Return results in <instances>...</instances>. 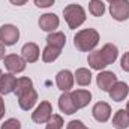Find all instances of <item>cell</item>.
Listing matches in <instances>:
<instances>
[{"mask_svg":"<svg viewBox=\"0 0 129 129\" xmlns=\"http://www.w3.org/2000/svg\"><path fill=\"white\" fill-rule=\"evenodd\" d=\"M5 66L11 74H20L26 69V60L18 54H8L5 59Z\"/></svg>","mask_w":129,"mask_h":129,"instance_id":"ba28073f","label":"cell"},{"mask_svg":"<svg viewBox=\"0 0 129 129\" xmlns=\"http://www.w3.org/2000/svg\"><path fill=\"white\" fill-rule=\"evenodd\" d=\"M99 44V33L95 29H84L75 35L74 38V45L78 51L81 53H89L93 51Z\"/></svg>","mask_w":129,"mask_h":129,"instance_id":"3957f363","label":"cell"},{"mask_svg":"<svg viewBox=\"0 0 129 129\" xmlns=\"http://www.w3.org/2000/svg\"><path fill=\"white\" fill-rule=\"evenodd\" d=\"M12 5H15V6H23V5H26L27 3V0H9Z\"/></svg>","mask_w":129,"mask_h":129,"instance_id":"f1b7e54d","label":"cell"},{"mask_svg":"<svg viewBox=\"0 0 129 129\" xmlns=\"http://www.w3.org/2000/svg\"><path fill=\"white\" fill-rule=\"evenodd\" d=\"M66 129H89L81 120H71L69 123H68V126Z\"/></svg>","mask_w":129,"mask_h":129,"instance_id":"d4e9b609","label":"cell"},{"mask_svg":"<svg viewBox=\"0 0 129 129\" xmlns=\"http://www.w3.org/2000/svg\"><path fill=\"white\" fill-rule=\"evenodd\" d=\"M120 66H122V69H123L125 72H129V51H128V53H125V54L122 56Z\"/></svg>","mask_w":129,"mask_h":129,"instance_id":"484cf974","label":"cell"},{"mask_svg":"<svg viewBox=\"0 0 129 129\" xmlns=\"http://www.w3.org/2000/svg\"><path fill=\"white\" fill-rule=\"evenodd\" d=\"M63 17L69 26V29H78L86 21V11L83 6L72 3L63 9Z\"/></svg>","mask_w":129,"mask_h":129,"instance_id":"277c9868","label":"cell"},{"mask_svg":"<svg viewBox=\"0 0 129 129\" xmlns=\"http://www.w3.org/2000/svg\"><path fill=\"white\" fill-rule=\"evenodd\" d=\"M110 14L116 21H126L129 18V0H111Z\"/></svg>","mask_w":129,"mask_h":129,"instance_id":"5b68a950","label":"cell"},{"mask_svg":"<svg viewBox=\"0 0 129 129\" xmlns=\"http://www.w3.org/2000/svg\"><path fill=\"white\" fill-rule=\"evenodd\" d=\"M74 78L78 86H89L92 83V72L86 68H78L74 74Z\"/></svg>","mask_w":129,"mask_h":129,"instance_id":"ffe728a7","label":"cell"},{"mask_svg":"<svg viewBox=\"0 0 129 129\" xmlns=\"http://www.w3.org/2000/svg\"><path fill=\"white\" fill-rule=\"evenodd\" d=\"M2 129H21V123L17 119H8L2 125Z\"/></svg>","mask_w":129,"mask_h":129,"instance_id":"cb8c5ba5","label":"cell"},{"mask_svg":"<svg viewBox=\"0 0 129 129\" xmlns=\"http://www.w3.org/2000/svg\"><path fill=\"white\" fill-rule=\"evenodd\" d=\"M17 87V77L14 74H3L0 78V95H9L15 92Z\"/></svg>","mask_w":129,"mask_h":129,"instance_id":"5bb4252c","label":"cell"},{"mask_svg":"<svg viewBox=\"0 0 129 129\" xmlns=\"http://www.w3.org/2000/svg\"><path fill=\"white\" fill-rule=\"evenodd\" d=\"M59 108H60V111L64 113L66 116H71V114H74V113L78 111V108L75 107V104L72 101L71 93H68V92H63L62 96L59 98Z\"/></svg>","mask_w":129,"mask_h":129,"instance_id":"2e32d148","label":"cell"},{"mask_svg":"<svg viewBox=\"0 0 129 129\" xmlns=\"http://www.w3.org/2000/svg\"><path fill=\"white\" fill-rule=\"evenodd\" d=\"M53 116V107L48 101H42L38 108L32 113V120L38 125H44V123H48L50 119Z\"/></svg>","mask_w":129,"mask_h":129,"instance_id":"8992f818","label":"cell"},{"mask_svg":"<svg viewBox=\"0 0 129 129\" xmlns=\"http://www.w3.org/2000/svg\"><path fill=\"white\" fill-rule=\"evenodd\" d=\"M60 54H62V50H60V48L47 44V47H45L44 51H42V60H44L45 63H53L54 60L59 59Z\"/></svg>","mask_w":129,"mask_h":129,"instance_id":"d6986e66","label":"cell"},{"mask_svg":"<svg viewBox=\"0 0 129 129\" xmlns=\"http://www.w3.org/2000/svg\"><path fill=\"white\" fill-rule=\"evenodd\" d=\"M5 101H3V98L0 96V120H2V117L5 116Z\"/></svg>","mask_w":129,"mask_h":129,"instance_id":"83f0119b","label":"cell"},{"mask_svg":"<svg viewBox=\"0 0 129 129\" xmlns=\"http://www.w3.org/2000/svg\"><path fill=\"white\" fill-rule=\"evenodd\" d=\"M108 93H110V98H111L113 101H116V102H122L125 98L128 96L129 87H128L126 83H123V81H117V83L111 87V90H110Z\"/></svg>","mask_w":129,"mask_h":129,"instance_id":"e0dca14e","label":"cell"},{"mask_svg":"<svg viewBox=\"0 0 129 129\" xmlns=\"http://www.w3.org/2000/svg\"><path fill=\"white\" fill-rule=\"evenodd\" d=\"M92 114H93V117H95L96 122L105 123V122H108V119L111 117V107H110V104L101 101V102H98V104L93 105Z\"/></svg>","mask_w":129,"mask_h":129,"instance_id":"8fae6325","label":"cell"},{"mask_svg":"<svg viewBox=\"0 0 129 129\" xmlns=\"http://www.w3.org/2000/svg\"><path fill=\"white\" fill-rule=\"evenodd\" d=\"M39 54H41L39 47H38L35 42H27V44H24L23 48H21V57H23L27 63H35V62H38Z\"/></svg>","mask_w":129,"mask_h":129,"instance_id":"4fadbf2b","label":"cell"},{"mask_svg":"<svg viewBox=\"0 0 129 129\" xmlns=\"http://www.w3.org/2000/svg\"><path fill=\"white\" fill-rule=\"evenodd\" d=\"M47 44L63 50L64 44H66V36H64V33H62V32H53L47 36Z\"/></svg>","mask_w":129,"mask_h":129,"instance_id":"44dd1931","label":"cell"},{"mask_svg":"<svg viewBox=\"0 0 129 129\" xmlns=\"http://www.w3.org/2000/svg\"><path fill=\"white\" fill-rule=\"evenodd\" d=\"M110 2H111V0H110Z\"/></svg>","mask_w":129,"mask_h":129,"instance_id":"d6a6232c","label":"cell"},{"mask_svg":"<svg viewBox=\"0 0 129 129\" xmlns=\"http://www.w3.org/2000/svg\"><path fill=\"white\" fill-rule=\"evenodd\" d=\"M33 2L38 8H50V6L54 5L56 0H33Z\"/></svg>","mask_w":129,"mask_h":129,"instance_id":"4316f807","label":"cell"},{"mask_svg":"<svg viewBox=\"0 0 129 129\" xmlns=\"http://www.w3.org/2000/svg\"><path fill=\"white\" fill-rule=\"evenodd\" d=\"M20 39V30L14 24H3L0 27V42L5 47L15 45Z\"/></svg>","mask_w":129,"mask_h":129,"instance_id":"52a82bcc","label":"cell"},{"mask_svg":"<svg viewBox=\"0 0 129 129\" xmlns=\"http://www.w3.org/2000/svg\"><path fill=\"white\" fill-rule=\"evenodd\" d=\"M117 81H119V80H117V75H116L114 72H110V71H102V72L98 74V77H96L98 87H99L101 90H104V92H110L111 87H113Z\"/></svg>","mask_w":129,"mask_h":129,"instance_id":"9c48e42d","label":"cell"},{"mask_svg":"<svg viewBox=\"0 0 129 129\" xmlns=\"http://www.w3.org/2000/svg\"><path fill=\"white\" fill-rule=\"evenodd\" d=\"M74 81H75L74 74H72L71 71H68V69L60 71V72L56 75V84H57V87H59L62 92H69V90L72 89V86H74Z\"/></svg>","mask_w":129,"mask_h":129,"instance_id":"7c38bea8","label":"cell"},{"mask_svg":"<svg viewBox=\"0 0 129 129\" xmlns=\"http://www.w3.org/2000/svg\"><path fill=\"white\" fill-rule=\"evenodd\" d=\"M71 96H72V101H74V104H75V107L78 110L87 107L90 104V101H92V93L89 90H83V89L71 92Z\"/></svg>","mask_w":129,"mask_h":129,"instance_id":"9a60e30c","label":"cell"},{"mask_svg":"<svg viewBox=\"0 0 129 129\" xmlns=\"http://www.w3.org/2000/svg\"><path fill=\"white\" fill-rule=\"evenodd\" d=\"M15 93L18 98V105L21 110L29 111L35 107V104L38 102V93L33 89V81L29 77H21L17 80V87H15Z\"/></svg>","mask_w":129,"mask_h":129,"instance_id":"7a4b0ae2","label":"cell"},{"mask_svg":"<svg viewBox=\"0 0 129 129\" xmlns=\"http://www.w3.org/2000/svg\"><path fill=\"white\" fill-rule=\"evenodd\" d=\"M113 126L116 129H125L129 126V113L126 110H119L113 117Z\"/></svg>","mask_w":129,"mask_h":129,"instance_id":"ac0fdd59","label":"cell"},{"mask_svg":"<svg viewBox=\"0 0 129 129\" xmlns=\"http://www.w3.org/2000/svg\"><path fill=\"white\" fill-rule=\"evenodd\" d=\"M63 125H64L63 123V117L59 116V114H53L45 129H62L63 128Z\"/></svg>","mask_w":129,"mask_h":129,"instance_id":"603a6c76","label":"cell"},{"mask_svg":"<svg viewBox=\"0 0 129 129\" xmlns=\"http://www.w3.org/2000/svg\"><path fill=\"white\" fill-rule=\"evenodd\" d=\"M2 75H3V72H2V69H0V78H2Z\"/></svg>","mask_w":129,"mask_h":129,"instance_id":"1f68e13d","label":"cell"},{"mask_svg":"<svg viewBox=\"0 0 129 129\" xmlns=\"http://www.w3.org/2000/svg\"><path fill=\"white\" fill-rule=\"evenodd\" d=\"M119 57V50L114 44H105L101 50L92 51L87 57V63L92 69L101 71L105 69L108 64L114 63Z\"/></svg>","mask_w":129,"mask_h":129,"instance_id":"6da1fadb","label":"cell"},{"mask_svg":"<svg viewBox=\"0 0 129 129\" xmlns=\"http://www.w3.org/2000/svg\"><path fill=\"white\" fill-rule=\"evenodd\" d=\"M5 53H6V50H5V45H3V44L0 42V60L6 57V54H5Z\"/></svg>","mask_w":129,"mask_h":129,"instance_id":"f546056e","label":"cell"},{"mask_svg":"<svg viewBox=\"0 0 129 129\" xmlns=\"http://www.w3.org/2000/svg\"><path fill=\"white\" fill-rule=\"evenodd\" d=\"M38 24H39L41 30L48 32V33H53L57 27H59L60 20H59V17H57L56 14H44V15H41Z\"/></svg>","mask_w":129,"mask_h":129,"instance_id":"30bf717a","label":"cell"},{"mask_svg":"<svg viewBox=\"0 0 129 129\" xmlns=\"http://www.w3.org/2000/svg\"><path fill=\"white\" fill-rule=\"evenodd\" d=\"M89 12L93 17H102L105 14V5L102 0H90L89 3Z\"/></svg>","mask_w":129,"mask_h":129,"instance_id":"7402d4cb","label":"cell"},{"mask_svg":"<svg viewBox=\"0 0 129 129\" xmlns=\"http://www.w3.org/2000/svg\"><path fill=\"white\" fill-rule=\"evenodd\" d=\"M126 111L129 113V101H128V105H126Z\"/></svg>","mask_w":129,"mask_h":129,"instance_id":"4dcf8cb0","label":"cell"}]
</instances>
